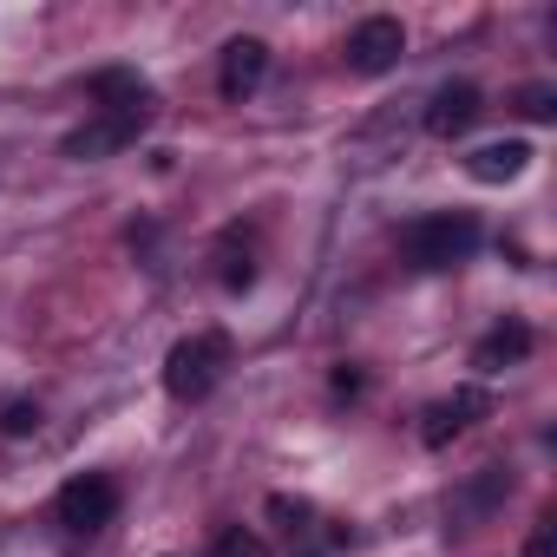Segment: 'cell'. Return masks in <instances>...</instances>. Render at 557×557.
<instances>
[{
    "label": "cell",
    "mask_w": 557,
    "mask_h": 557,
    "mask_svg": "<svg viewBox=\"0 0 557 557\" xmlns=\"http://www.w3.org/2000/svg\"><path fill=\"white\" fill-rule=\"evenodd\" d=\"M492 413V400H485V387H453L446 400H433L426 413H420V440L426 446H453L466 426H479Z\"/></svg>",
    "instance_id": "cell-4"
},
{
    "label": "cell",
    "mask_w": 557,
    "mask_h": 557,
    "mask_svg": "<svg viewBox=\"0 0 557 557\" xmlns=\"http://www.w3.org/2000/svg\"><path fill=\"white\" fill-rule=\"evenodd\" d=\"M216 283H223L230 296H243V289L256 283V249H249L243 230H223V236H216Z\"/></svg>",
    "instance_id": "cell-11"
},
{
    "label": "cell",
    "mask_w": 557,
    "mask_h": 557,
    "mask_svg": "<svg viewBox=\"0 0 557 557\" xmlns=\"http://www.w3.org/2000/svg\"><path fill=\"white\" fill-rule=\"evenodd\" d=\"M230 368V342L223 335H184L171 355H164V394L171 400H203Z\"/></svg>",
    "instance_id": "cell-2"
},
{
    "label": "cell",
    "mask_w": 557,
    "mask_h": 557,
    "mask_svg": "<svg viewBox=\"0 0 557 557\" xmlns=\"http://www.w3.org/2000/svg\"><path fill=\"white\" fill-rule=\"evenodd\" d=\"M479 112H485V92H479L472 79H453V86L433 92V106H426V132H433V138H459V132L479 125Z\"/></svg>",
    "instance_id": "cell-8"
},
{
    "label": "cell",
    "mask_w": 557,
    "mask_h": 557,
    "mask_svg": "<svg viewBox=\"0 0 557 557\" xmlns=\"http://www.w3.org/2000/svg\"><path fill=\"white\" fill-rule=\"evenodd\" d=\"M524 164H531V145H524V138H492V145H479V151L466 158V177H472V184H511Z\"/></svg>",
    "instance_id": "cell-9"
},
{
    "label": "cell",
    "mask_w": 557,
    "mask_h": 557,
    "mask_svg": "<svg viewBox=\"0 0 557 557\" xmlns=\"http://www.w3.org/2000/svg\"><path fill=\"white\" fill-rule=\"evenodd\" d=\"M518 112H524V119H550V112H557V99H550V86H524V99H518Z\"/></svg>",
    "instance_id": "cell-17"
},
{
    "label": "cell",
    "mask_w": 557,
    "mask_h": 557,
    "mask_svg": "<svg viewBox=\"0 0 557 557\" xmlns=\"http://www.w3.org/2000/svg\"><path fill=\"white\" fill-rule=\"evenodd\" d=\"M40 426V407L34 400H8V407H0V433H8V440H27Z\"/></svg>",
    "instance_id": "cell-16"
},
{
    "label": "cell",
    "mask_w": 557,
    "mask_h": 557,
    "mask_svg": "<svg viewBox=\"0 0 557 557\" xmlns=\"http://www.w3.org/2000/svg\"><path fill=\"white\" fill-rule=\"evenodd\" d=\"M262 73H269V47L243 34V40H230V47H223V66H216V92H223L230 106H243V99L262 86Z\"/></svg>",
    "instance_id": "cell-7"
},
{
    "label": "cell",
    "mask_w": 557,
    "mask_h": 557,
    "mask_svg": "<svg viewBox=\"0 0 557 557\" xmlns=\"http://www.w3.org/2000/svg\"><path fill=\"white\" fill-rule=\"evenodd\" d=\"M400 53H407V34H400V21H394V14H374V21H361V27L348 34V66H355V73H368V79H374V73H387Z\"/></svg>",
    "instance_id": "cell-5"
},
{
    "label": "cell",
    "mask_w": 557,
    "mask_h": 557,
    "mask_svg": "<svg viewBox=\"0 0 557 557\" xmlns=\"http://www.w3.org/2000/svg\"><path fill=\"white\" fill-rule=\"evenodd\" d=\"M145 119H151V112H99L92 125H79V132L66 138V158H112V151H125V145L145 132Z\"/></svg>",
    "instance_id": "cell-6"
},
{
    "label": "cell",
    "mask_w": 557,
    "mask_h": 557,
    "mask_svg": "<svg viewBox=\"0 0 557 557\" xmlns=\"http://www.w3.org/2000/svg\"><path fill=\"white\" fill-rule=\"evenodd\" d=\"M479 249V216L472 210H433L407 230V256L413 269H453Z\"/></svg>",
    "instance_id": "cell-1"
},
{
    "label": "cell",
    "mask_w": 557,
    "mask_h": 557,
    "mask_svg": "<svg viewBox=\"0 0 557 557\" xmlns=\"http://www.w3.org/2000/svg\"><path fill=\"white\" fill-rule=\"evenodd\" d=\"M524 355H531V329H524V322H498V329L479 342L472 368H479V374H498V368H511V361H524Z\"/></svg>",
    "instance_id": "cell-12"
},
{
    "label": "cell",
    "mask_w": 557,
    "mask_h": 557,
    "mask_svg": "<svg viewBox=\"0 0 557 557\" xmlns=\"http://www.w3.org/2000/svg\"><path fill=\"white\" fill-rule=\"evenodd\" d=\"M505 492H511V472H505V466H485V472L459 492V511H492V505H505Z\"/></svg>",
    "instance_id": "cell-13"
},
{
    "label": "cell",
    "mask_w": 557,
    "mask_h": 557,
    "mask_svg": "<svg viewBox=\"0 0 557 557\" xmlns=\"http://www.w3.org/2000/svg\"><path fill=\"white\" fill-rule=\"evenodd\" d=\"M269 518L283 524L289 537H309V531H315V505H309V498H289V492H275V498H269Z\"/></svg>",
    "instance_id": "cell-14"
},
{
    "label": "cell",
    "mask_w": 557,
    "mask_h": 557,
    "mask_svg": "<svg viewBox=\"0 0 557 557\" xmlns=\"http://www.w3.org/2000/svg\"><path fill=\"white\" fill-rule=\"evenodd\" d=\"M92 99H99V112H151V86L125 66L92 73Z\"/></svg>",
    "instance_id": "cell-10"
},
{
    "label": "cell",
    "mask_w": 557,
    "mask_h": 557,
    "mask_svg": "<svg viewBox=\"0 0 557 557\" xmlns=\"http://www.w3.org/2000/svg\"><path fill=\"white\" fill-rule=\"evenodd\" d=\"M112 511H119V485H112L106 472H79V479H66V485H60V498H53V518H60L73 537L106 531V524H112Z\"/></svg>",
    "instance_id": "cell-3"
},
{
    "label": "cell",
    "mask_w": 557,
    "mask_h": 557,
    "mask_svg": "<svg viewBox=\"0 0 557 557\" xmlns=\"http://www.w3.org/2000/svg\"><path fill=\"white\" fill-rule=\"evenodd\" d=\"M524 557H557V531H550V518H537V531H531Z\"/></svg>",
    "instance_id": "cell-18"
},
{
    "label": "cell",
    "mask_w": 557,
    "mask_h": 557,
    "mask_svg": "<svg viewBox=\"0 0 557 557\" xmlns=\"http://www.w3.org/2000/svg\"><path fill=\"white\" fill-rule=\"evenodd\" d=\"M210 557H269V544H262L256 531H243V524H230V531H216V544H210Z\"/></svg>",
    "instance_id": "cell-15"
}]
</instances>
